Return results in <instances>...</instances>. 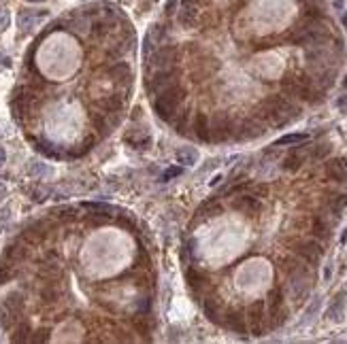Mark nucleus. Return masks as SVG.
<instances>
[{"label":"nucleus","instance_id":"obj_8","mask_svg":"<svg viewBox=\"0 0 347 344\" xmlns=\"http://www.w3.org/2000/svg\"><path fill=\"white\" fill-rule=\"evenodd\" d=\"M262 134H264V128H262L256 119H247L241 124L239 130H235V138L237 140H251V138H258Z\"/></svg>","mask_w":347,"mask_h":344},{"label":"nucleus","instance_id":"obj_28","mask_svg":"<svg viewBox=\"0 0 347 344\" xmlns=\"http://www.w3.org/2000/svg\"><path fill=\"white\" fill-rule=\"evenodd\" d=\"M94 128L98 130V134L100 136H107L109 132H111V128H113V124L109 119H104V117H100V115H96L94 117Z\"/></svg>","mask_w":347,"mask_h":344},{"label":"nucleus","instance_id":"obj_31","mask_svg":"<svg viewBox=\"0 0 347 344\" xmlns=\"http://www.w3.org/2000/svg\"><path fill=\"white\" fill-rule=\"evenodd\" d=\"M202 308H204V314L209 317V321H213V323H219V314H217V306L211 302V300H207V302L202 304Z\"/></svg>","mask_w":347,"mask_h":344},{"label":"nucleus","instance_id":"obj_13","mask_svg":"<svg viewBox=\"0 0 347 344\" xmlns=\"http://www.w3.org/2000/svg\"><path fill=\"white\" fill-rule=\"evenodd\" d=\"M345 298H347V293L345 291H339L335 300H332V304L328 308V312H326V317H328L330 321H343V312H345Z\"/></svg>","mask_w":347,"mask_h":344},{"label":"nucleus","instance_id":"obj_22","mask_svg":"<svg viewBox=\"0 0 347 344\" xmlns=\"http://www.w3.org/2000/svg\"><path fill=\"white\" fill-rule=\"evenodd\" d=\"M222 213V204L217 202V200H207L200 209H198L196 215H200V217H213V215H219Z\"/></svg>","mask_w":347,"mask_h":344},{"label":"nucleus","instance_id":"obj_40","mask_svg":"<svg viewBox=\"0 0 347 344\" xmlns=\"http://www.w3.org/2000/svg\"><path fill=\"white\" fill-rule=\"evenodd\" d=\"M320 308V298L317 300H313V304L309 306V310H307V319H313V314H315V310Z\"/></svg>","mask_w":347,"mask_h":344},{"label":"nucleus","instance_id":"obj_14","mask_svg":"<svg viewBox=\"0 0 347 344\" xmlns=\"http://www.w3.org/2000/svg\"><path fill=\"white\" fill-rule=\"evenodd\" d=\"M304 160H307V151H304V149H294V151L283 160L281 168L288 170V172H296L304 164Z\"/></svg>","mask_w":347,"mask_h":344},{"label":"nucleus","instance_id":"obj_37","mask_svg":"<svg viewBox=\"0 0 347 344\" xmlns=\"http://www.w3.org/2000/svg\"><path fill=\"white\" fill-rule=\"evenodd\" d=\"M183 174V168L181 166H175V168H168L164 174H162V181H171V178H175V176H181Z\"/></svg>","mask_w":347,"mask_h":344},{"label":"nucleus","instance_id":"obj_24","mask_svg":"<svg viewBox=\"0 0 347 344\" xmlns=\"http://www.w3.org/2000/svg\"><path fill=\"white\" fill-rule=\"evenodd\" d=\"M86 209L94 211V213H98V215H104V217H109V215L117 213V209H115V206H111V204H104V202H88V204H86Z\"/></svg>","mask_w":347,"mask_h":344},{"label":"nucleus","instance_id":"obj_41","mask_svg":"<svg viewBox=\"0 0 347 344\" xmlns=\"http://www.w3.org/2000/svg\"><path fill=\"white\" fill-rule=\"evenodd\" d=\"M11 219V211L9 209H4V211H0V227H4V223Z\"/></svg>","mask_w":347,"mask_h":344},{"label":"nucleus","instance_id":"obj_20","mask_svg":"<svg viewBox=\"0 0 347 344\" xmlns=\"http://www.w3.org/2000/svg\"><path fill=\"white\" fill-rule=\"evenodd\" d=\"M313 236H315V238H322V240L330 238V223L324 217H315L313 219Z\"/></svg>","mask_w":347,"mask_h":344},{"label":"nucleus","instance_id":"obj_3","mask_svg":"<svg viewBox=\"0 0 347 344\" xmlns=\"http://www.w3.org/2000/svg\"><path fill=\"white\" fill-rule=\"evenodd\" d=\"M177 77H179V70H177L175 66L160 68V70H155V73L151 75V79H147V81H145V87H147L149 94H160L164 87L177 83Z\"/></svg>","mask_w":347,"mask_h":344},{"label":"nucleus","instance_id":"obj_26","mask_svg":"<svg viewBox=\"0 0 347 344\" xmlns=\"http://www.w3.org/2000/svg\"><path fill=\"white\" fill-rule=\"evenodd\" d=\"M283 270H286V274H296V272L304 270V266L296 259V257H286V259H283Z\"/></svg>","mask_w":347,"mask_h":344},{"label":"nucleus","instance_id":"obj_10","mask_svg":"<svg viewBox=\"0 0 347 344\" xmlns=\"http://www.w3.org/2000/svg\"><path fill=\"white\" fill-rule=\"evenodd\" d=\"M107 75L117 83H130L132 85V70L126 62H115L113 66L107 68Z\"/></svg>","mask_w":347,"mask_h":344},{"label":"nucleus","instance_id":"obj_2","mask_svg":"<svg viewBox=\"0 0 347 344\" xmlns=\"http://www.w3.org/2000/svg\"><path fill=\"white\" fill-rule=\"evenodd\" d=\"M22 310H24V296L19 291H11L4 298V302L0 304V325L4 329H11L17 323Z\"/></svg>","mask_w":347,"mask_h":344},{"label":"nucleus","instance_id":"obj_11","mask_svg":"<svg viewBox=\"0 0 347 344\" xmlns=\"http://www.w3.org/2000/svg\"><path fill=\"white\" fill-rule=\"evenodd\" d=\"M192 130H194V136L198 140L211 142V128H209V119H207V115H204V113H198L194 117Z\"/></svg>","mask_w":347,"mask_h":344},{"label":"nucleus","instance_id":"obj_7","mask_svg":"<svg viewBox=\"0 0 347 344\" xmlns=\"http://www.w3.org/2000/svg\"><path fill=\"white\" fill-rule=\"evenodd\" d=\"M249 321H251V334L262 336L264 334V302L258 300L249 306Z\"/></svg>","mask_w":347,"mask_h":344},{"label":"nucleus","instance_id":"obj_18","mask_svg":"<svg viewBox=\"0 0 347 344\" xmlns=\"http://www.w3.org/2000/svg\"><path fill=\"white\" fill-rule=\"evenodd\" d=\"M45 13H39V11H30V9H26L19 13V30H30V28L37 24V19L39 17H43Z\"/></svg>","mask_w":347,"mask_h":344},{"label":"nucleus","instance_id":"obj_34","mask_svg":"<svg viewBox=\"0 0 347 344\" xmlns=\"http://www.w3.org/2000/svg\"><path fill=\"white\" fill-rule=\"evenodd\" d=\"M58 289H55V287H45L43 291H41V298H43V302H55V300H58Z\"/></svg>","mask_w":347,"mask_h":344},{"label":"nucleus","instance_id":"obj_42","mask_svg":"<svg viewBox=\"0 0 347 344\" xmlns=\"http://www.w3.org/2000/svg\"><path fill=\"white\" fill-rule=\"evenodd\" d=\"M6 24H9V13H6V11H0V30H4Z\"/></svg>","mask_w":347,"mask_h":344},{"label":"nucleus","instance_id":"obj_39","mask_svg":"<svg viewBox=\"0 0 347 344\" xmlns=\"http://www.w3.org/2000/svg\"><path fill=\"white\" fill-rule=\"evenodd\" d=\"M149 308H151L149 298H143V300H141V308H139V312H141V314H147V312H149Z\"/></svg>","mask_w":347,"mask_h":344},{"label":"nucleus","instance_id":"obj_48","mask_svg":"<svg viewBox=\"0 0 347 344\" xmlns=\"http://www.w3.org/2000/svg\"><path fill=\"white\" fill-rule=\"evenodd\" d=\"M332 4H335V6H337V9H339V11H341V9H343V0H332Z\"/></svg>","mask_w":347,"mask_h":344},{"label":"nucleus","instance_id":"obj_30","mask_svg":"<svg viewBox=\"0 0 347 344\" xmlns=\"http://www.w3.org/2000/svg\"><path fill=\"white\" fill-rule=\"evenodd\" d=\"M330 153V145L328 142H320V145H315L313 147V151H311V157H313V160H324L326 155Z\"/></svg>","mask_w":347,"mask_h":344},{"label":"nucleus","instance_id":"obj_29","mask_svg":"<svg viewBox=\"0 0 347 344\" xmlns=\"http://www.w3.org/2000/svg\"><path fill=\"white\" fill-rule=\"evenodd\" d=\"M28 174H30V176H39V178H41V176H49V174H51V168H47L45 164L34 162L32 166L28 168Z\"/></svg>","mask_w":347,"mask_h":344},{"label":"nucleus","instance_id":"obj_6","mask_svg":"<svg viewBox=\"0 0 347 344\" xmlns=\"http://www.w3.org/2000/svg\"><path fill=\"white\" fill-rule=\"evenodd\" d=\"M232 134H235V126H232L230 117H226V115H219V117L215 119L213 128H211V140L224 142V140H228Z\"/></svg>","mask_w":347,"mask_h":344},{"label":"nucleus","instance_id":"obj_47","mask_svg":"<svg viewBox=\"0 0 347 344\" xmlns=\"http://www.w3.org/2000/svg\"><path fill=\"white\" fill-rule=\"evenodd\" d=\"M6 198V189H4V185H0V202Z\"/></svg>","mask_w":347,"mask_h":344},{"label":"nucleus","instance_id":"obj_19","mask_svg":"<svg viewBox=\"0 0 347 344\" xmlns=\"http://www.w3.org/2000/svg\"><path fill=\"white\" fill-rule=\"evenodd\" d=\"M326 204H328V209H330V213L335 215V217H341V213L345 211V206H347V196H345V193L330 196L328 200H326Z\"/></svg>","mask_w":347,"mask_h":344},{"label":"nucleus","instance_id":"obj_5","mask_svg":"<svg viewBox=\"0 0 347 344\" xmlns=\"http://www.w3.org/2000/svg\"><path fill=\"white\" fill-rule=\"evenodd\" d=\"M294 253L302 257L304 261H309L311 266H315V263L320 261L324 249L317 240H298V242H294Z\"/></svg>","mask_w":347,"mask_h":344},{"label":"nucleus","instance_id":"obj_44","mask_svg":"<svg viewBox=\"0 0 347 344\" xmlns=\"http://www.w3.org/2000/svg\"><path fill=\"white\" fill-rule=\"evenodd\" d=\"M337 106L341 111H347V94H343V96H339V100H337Z\"/></svg>","mask_w":347,"mask_h":344},{"label":"nucleus","instance_id":"obj_32","mask_svg":"<svg viewBox=\"0 0 347 344\" xmlns=\"http://www.w3.org/2000/svg\"><path fill=\"white\" fill-rule=\"evenodd\" d=\"M28 334H30V327H28L26 323H22V325L17 327L15 336H11V340H13V342H26L28 338H30V336H28Z\"/></svg>","mask_w":347,"mask_h":344},{"label":"nucleus","instance_id":"obj_33","mask_svg":"<svg viewBox=\"0 0 347 344\" xmlns=\"http://www.w3.org/2000/svg\"><path fill=\"white\" fill-rule=\"evenodd\" d=\"M317 83L322 85V87H330L332 83H335V70H326V73L320 75V79H317Z\"/></svg>","mask_w":347,"mask_h":344},{"label":"nucleus","instance_id":"obj_4","mask_svg":"<svg viewBox=\"0 0 347 344\" xmlns=\"http://www.w3.org/2000/svg\"><path fill=\"white\" fill-rule=\"evenodd\" d=\"M175 60H177V47L173 45H164V47H155L153 53L145 60V68H168V66H175Z\"/></svg>","mask_w":347,"mask_h":344},{"label":"nucleus","instance_id":"obj_50","mask_svg":"<svg viewBox=\"0 0 347 344\" xmlns=\"http://www.w3.org/2000/svg\"><path fill=\"white\" fill-rule=\"evenodd\" d=\"M28 2H43V0H28Z\"/></svg>","mask_w":347,"mask_h":344},{"label":"nucleus","instance_id":"obj_21","mask_svg":"<svg viewBox=\"0 0 347 344\" xmlns=\"http://www.w3.org/2000/svg\"><path fill=\"white\" fill-rule=\"evenodd\" d=\"M198 160V151L192 147H186V149H179L177 151V162L183 164V166H194Z\"/></svg>","mask_w":347,"mask_h":344},{"label":"nucleus","instance_id":"obj_23","mask_svg":"<svg viewBox=\"0 0 347 344\" xmlns=\"http://www.w3.org/2000/svg\"><path fill=\"white\" fill-rule=\"evenodd\" d=\"M304 140H309V136H307V134H286V136H281L279 140H275V145H273V147L300 145V142H304Z\"/></svg>","mask_w":347,"mask_h":344},{"label":"nucleus","instance_id":"obj_12","mask_svg":"<svg viewBox=\"0 0 347 344\" xmlns=\"http://www.w3.org/2000/svg\"><path fill=\"white\" fill-rule=\"evenodd\" d=\"M326 174L337 183H345L347 181V162L345 160H332L326 164Z\"/></svg>","mask_w":347,"mask_h":344},{"label":"nucleus","instance_id":"obj_25","mask_svg":"<svg viewBox=\"0 0 347 344\" xmlns=\"http://www.w3.org/2000/svg\"><path fill=\"white\" fill-rule=\"evenodd\" d=\"M186 276H188V283H190L192 289H200V287L204 285V274H202V272H198L196 268H190Z\"/></svg>","mask_w":347,"mask_h":344},{"label":"nucleus","instance_id":"obj_1","mask_svg":"<svg viewBox=\"0 0 347 344\" xmlns=\"http://www.w3.org/2000/svg\"><path fill=\"white\" fill-rule=\"evenodd\" d=\"M186 100V87H181L179 83H173L164 87L158 94V98H153V111L158 113L160 119L173 121V117L179 111L181 102Z\"/></svg>","mask_w":347,"mask_h":344},{"label":"nucleus","instance_id":"obj_45","mask_svg":"<svg viewBox=\"0 0 347 344\" xmlns=\"http://www.w3.org/2000/svg\"><path fill=\"white\" fill-rule=\"evenodd\" d=\"M175 4H177V0H168V4H166V13H173Z\"/></svg>","mask_w":347,"mask_h":344},{"label":"nucleus","instance_id":"obj_49","mask_svg":"<svg viewBox=\"0 0 347 344\" xmlns=\"http://www.w3.org/2000/svg\"><path fill=\"white\" fill-rule=\"evenodd\" d=\"M343 26L347 28V13H345V15H343Z\"/></svg>","mask_w":347,"mask_h":344},{"label":"nucleus","instance_id":"obj_38","mask_svg":"<svg viewBox=\"0 0 347 344\" xmlns=\"http://www.w3.org/2000/svg\"><path fill=\"white\" fill-rule=\"evenodd\" d=\"M188 117L190 115L188 113H181V117H179V121H177V132L179 134H188Z\"/></svg>","mask_w":347,"mask_h":344},{"label":"nucleus","instance_id":"obj_36","mask_svg":"<svg viewBox=\"0 0 347 344\" xmlns=\"http://www.w3.org/2000/svg\"><path fill=\"white\" fill-rule=\"evenodd\" d=\"M155 47H158V45L153 43V39L149 37V34H145V41H143V57H145V60L153 53V49H155Z\"/></svg>","mask_w":347,"mask_h":344},{"label":"nucleus","instance_id":"obj_43","mask_svg":"<svg viewBox=\"0 0 347 344\" xmlns=\"http://www.w3.org/2000/svg\"><path fill=\"white\" fill-rule=\"evenodd\" d=\"M39 334H41V336H34V338H32L34 342H47V340H49V336H47L49 332H47V329H41Z\"/></svg>","mask_w":347,"mask_h":344},{"label":"nucleus","instance_id":"obj_46","mask_svg":"<svg viewBox=\"0 0 347 344\" xmlns=\"http://www.w3.org/2000/svg\"><path fill=\"white\" fill-rule=\"evenodd\" d=\"M4 160H6V155H4V149L0 147V166H4Z\"/></svg>","mask_w":347,"mask_h":344},{"label":"nucleus","instance_id":"obj_35","mask_svg":"<svg viewBox=\"0 0 347 344\" xmlns=\"http://www.w3.org/2000/svg\"><path fill=\"white\" fill-rule=\"evenodd\" d=\"M30 196H32L34 202H43V200L49 196V189L47 187H32L30 189Z\"/></svg>","mask_w":347,"mask_h":344},{"label":"nucleus","instance_id":"obj_15","mask_svg":"<svg viewBox=\"0 0 347 344\" xmlns=\"http://www.w3.org/2000/svg\"><path fill=\"white\" fill-rule=\"evenodd\" d=\"M198 17V11H196V6L192 0H183L181 2V9H179V21H181V26H186V28H192L194 26V21Z\"/></svg>","mask_w":347,"mask_h":344},{"label":"nucleus","instance_id":"obj_27","mask_svg":"<svg viewBox=\"0 0 347 344\" xmlns=\"http://www.w3.org/2000/svg\"><path fill=\"white\" fill-rule=\"evenodd\" d=\"M149 37L153 39V43L155 45H160L162 41H164V37H166V26H162V24H153L151 28H149Z\"/></svg>","mask_w":347,"mask_h":344},{"label":"nucleus","instance_id":"obj_17","mask_svg":"<svg viewBox=\"0 0 347 344\" xmlns=\"http://www.w3.org/2000/svg\"><path fill=\"white\" fill-rule=\"evenodd\" d=\"M98 106H100L104 113H119L124 109V100L115 94H111V96H104L102 100H98Z\"/></svg>","mask_w":347,"mask_h":344},{"label":"nucleus","instance_id":"obj_9","mask_svg":"<svg viewBox=\"0 0 347 344\" xmlns=\"http://www.w3.org/2000/svg\"><path fill=\"white\" fill-rule=\"evenodd\" d=\"M232 209L245 213V215H258L262 211V204H260L258 196H239L232 202Z\"/></svg>","mask_w":347,"mask_h":344},{"label":"nucleus","instance_id":"obj_16","mask_svg":"<svg viewBox=\"0 0 347 344\" xmlns=\"http://www.w3.org/2000/svg\"><path fill=\"white\" fill-rule=\"evenodd\" d=\"M224 325L230 329V332H235V334H241V336H245L247 334V325H245V317L241 312H230L228 317L224 319Z\"/></svg>","mask_w":347,"mask_h":344}]
</instances>
